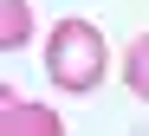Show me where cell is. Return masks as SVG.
<instances>
[{
	"instance_id": "obj_1",
	"label": "cell",
	"mask_w": 149,
	"mask_h": 136,
	"mask_svg": "<svg viewBox=\"0 0 149 136\" xmlns=\"http://www.w3.org/2000/svg\"><path fill=\"white\" fill-rule=\"evenodd\" d=\"M104 65H110V52H104V33L91 20L71 13V20L52 26V39H45V78L58 91H97L104 84Z\"/></svg>"
},
{
	"instance_id": "obj_2",
	"label": "cell",
	"mask_w": 149,
	"mask_h": 136,
	"mask_svg": "<svg viewBox=\"0 0 149 136\" xmlns=\"http://www.w3.org/2000/svg\"><path fill=\"white\" fill-rule=\"evenodd\" d=\"M0 136H65V117L52 110V104H26L19 97L7 117H0Z\"/></svg>"
},
{
	"instance_id": "obj_3",
	"label": "cell",
	"mask_w": 149,
	"mask_h": 136,
	"mask_svg": "<svg viewBox=\"0 0 149 136\" xmlns=\"http://www.w3.org/2000/svg\"><path fill=\"white\" fill-rule=\"evenodd\" d=\"M26 39H33V7L26 0H0V52H13Z\"/></svg>"
},
{
	"instance_id": "obj_4",
	"label": "cell",
	"mask_w": 149,
	"mask_h": 136,
	"mask_svg": "<svg viewBox=\"0 0 149 136\" xmlns=\"http://www.w3.org/2000/svg\"><path fill=\"white\" fill-rule=\"evenodd\" d=\"M123 84L149 104V33H136V39H130V52H123Z\"/></svg>"
},
{
	"instance_id": "obj_5",
	"label": "cell",
	"mask_w": 149,
	"mask_h": 136,
	"mask_svg": "<svg viewBox=\"0 0 149 136\" xmlns=\"http://www.w3.org/2000/svg\"><path fill=\"white\" fill-rule=\"evenodd\" d=\"M13 104H19V97H13V84H0V117H7Z\"/></svg>"
}]
</instances>
